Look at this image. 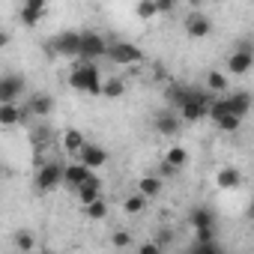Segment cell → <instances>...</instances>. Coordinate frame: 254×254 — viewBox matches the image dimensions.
<instances>
[{
    "label": "cell",
    "instance_id": "33",
    "mask_svg": "<svg viewBox=\"0 0 254 254\" xmlns=\"http://www.w3.org/2000/svg\"><path fill=\"white\" fill-rule=\"evenodd\" d=\"M171 239H174V230H159V233H156V242H159L162 248H165Z\"/></svg>",
    "mask_w": 254,
    "mask_h": 254
},
{
    "label": "cell",
    "instance_id": "15",
    "mask_svg": "<svg viewBox=\"0 0 254 254\" xmlns=\"http://www.w3.org/2000/svg\"><path fill=\"white\" fill-rule=\"evenodd\" d=\"M189 224L194 230H215V212L209 206H194L189 212Z\"/></svg>",
    "mask_w": 254,
    "mask_h": 254
},
{
    "label": "cell",
    "instance_id": "20",
    "mask_svg": "<svg viewBox=\"0 0 254 254\" xmlns=\"http://www.w3.org/2000/svg\"><path fill=\"white\" fill-rule=\"evenodd\" d=\"M87 147V138L78 132V129H66L63 132V150L72 153V156H81V150Z\"/></svg>",
    "mask_w": 254,
    "mask_h": 254
},
{
    "label": "cell",
    "instance_id": "30",
    "mask_svg": "<svg viewBox=\"0 0 254 254\" xmlns=\"http://www.w3.org/2000/svg\"><path fill=\"white\" fill-rule=\"evenodd\" d=\"M138 254H165V248H162L156 239H147V242L138 245Z\"/></svg>",
    "mask_w": 254,
    "mask_h": 254
},
{
    "label": "cell",
    "instance_id": "7",
    "mask_svg": "<svg viewBox=\"0 0 254 254\" xmlns=\"http://www.w3.org/2000/svg\"><path fill=\"white\" fill-rule=\"evenodd\" d=\"M63 174H66V165L60 162H45L39 171H36V189L39 191H51L63 183Z\"/></svg>",
    "mask_w": 254,
    "mask_h": 254
},
{
    "label": "cell",
    "instance_id": "2",
    "mask_svg": "<svg viewBox=\"0 0 254 254\" xmlns=\"http://www.w3.org/2000/svg\"><path fill=\"white\" fill-rule=\"evenodd\" d=\"M108 48H111V42L102 33L87 30L81 39V63H96L99 57H108Z\"/></svg>",
    "mask_w": 254,
    "mask_h": 254
},
{
    "label": "cell",
    "instance_id": "25",
    "mask_svg": "<svg viewBox=\"0 0 254 254\" xmlns=\"http://www.w3.org/2000/svg\"><path fill=\"white\" fill-rule=\"evenodd\" d=\"M215 126H218L221 132L233 135V132H239V129H242V120H239V117H233V114H227V117H221V120H218Z\"/></svg>",
    "mask_w": 254,
    "mask_h": 254
},
{
    "label": "cell",
    "instance_id": "3",
    "mask_svg": "<svg viewBox=\"0 0 254 254\" xmlns=\"http://www.w3.org/2000/svg\"><path fill=\"white\" fill-rule=\"evenodd\" d=\"M108 60L117 63V66H135L144 60V51L135 45V42H111L108 48Z\"/></svg>",
    "mask_w": 254,
    "mask_h": 254
},
{
    "label": "cell",
    "instance_id": "28",
    "mask_svg": "<svg viewBox=\"0 0 254 254\" xmlns=\"http://www.w3.org/2000/svg\"><path fill=\"white\" fill-rule=\"evenodd\" d=\"M87 215H90V218H96V221H102V218L108 215V203H105V197H102V200H96L93 206H87Z\"/></svg>",
    "mask_w": 254,
    "mask_h": 254
},
{
    "label": "cell",
    "instance_id": "12",
    "mask_svg": "<svg viewBox=\"0 0 254 254\" xmlns=\"http://www.w3.org/2000/svg\"><path fill=\"white\" fill-rule=\"evenodd\" d=\"M45 12H48L45 0H27V3L21 6V21H24L27 27H36V24L45 18Z\"/></svg>",
    "mask_w": 254,
    "mask_h": 254
},
{
    "label": "cell",
    "instance_id": "6",
    "mask_svg": "<svg viewBox=\"0 0 254 254\" xmlns=\"http://www.w3.org/2000/svg\"><path fill=\"white\" fill-rule=\"evenodd\" d=\"M251 66H254V48H251V42H236V51L227 57V72L245 75V72H251Z\"/></svg>",
    "mask_w": 254,
    "mask_h": 254
},
{
    "label": "cell",
    "instance_id": "5",
    "mask_svg": "<svg viewBox=\"0 0 254 254\" xmlns=\"http://www.w3.org/2000/svg\"><path fill=\"white\" fill-rule=\"evenodd\" d=\"M27 90V81L21 75H12L6 72L3 78H0V105H15Z\"/></svg>",
    "mask_w": 254,
    "mask_h": 254
},
{
    "label": "cell",
    "instance_id": "18",
    "mask_svg": "<svg viewBox=\"0 0 254 254\" xmlns=\"http://www.w3.org/2000/svg\"><path fill=\"white\" fill-rule=\"evenodd\" d=\"M30 111L27 108H18V105H0V126H18L24 117H27Z\"/></svg>",
    "mask_w": 254,
    "mask_h": 254
},
{
    "label": "cell",
    "instance_id": "4",
    "mask_svg": "<svg viewBox=\"0 0 254 254\" xmlns=\"http://www.w3.org/2000/svg\"><path fill=\"white\" fill-rule=\"evenodd\" d=\"M81 39L84 33H75V30H63L51 39V51L54 54H63V57H81Z\"/></svg>",
    "mask_w": 254,
    "mask_h": 254
},
{
    "label": "cell",
    "instance_id": "13",
    "mask_svg": "<svg viewBox=\"0 0 254 254\" xmlns=\"http://www.w3.org/2000/svg\"><path fill=\"white\" fill-rule=\"evenodd\" d=\"M78 162L84 165V168H105V162H108V153L99 147V144H87L84 150H81V156H78Z\"/></svg>",
    "mask_w": 254,
    "mask_h": 254
},
{
    "label": "cell",
    "instance_id": "31",
    "mask_svg": "<svg viewBox=\"0 0 254 254\" xmlns=\"http://www.w3.org/2000/svg\"><path fill=\"white\" fill-rule=\"evenodd\" d=\"M194 248H197V254H224L218 242H206V245H194Z\"/></svg>",
    "mask_w": 254,
    "mask_h": 254
},
{
    "label": "cell",
    "instance_id": "36",
    "mask_svg": "<svg viewBox=\"0 0 254 254\" xmlns=\"http://www.w3.org/2000/svg\"><path fill=\"white\" fill-rule=\"evenodd\" d=\"M186 254H197V248H194V245H191V248H189V251H186Z\"/></svg>",
    "mask_w": 254,
    "mask_h": 254
},
{
    "label": "cell",
    "instance_id": "14",
    "mask_svg": "<svg viewBox=\"0 0 254 254\" xmlns=\"http://www.w3.org/2000/svg\"><path fill=\"white\" fill-rule=\"evenodd\" d=\"M75 194H78V200H81L84 206H93L96 200H102V180L93 174V177H90V180H87V183L75 191Z\"/></svg>",
    "mask_w": 254,
    "mask_h": 254
},
{
    "label": "cell",
    "instance_id": "8",
    "mask_svg": "<svg viewBox=\"0 0 254 254\" xmlns=\"http://www.w3.org/2000/svg\"><path fill=\"white\" fill-rule=\"evenodd\" d=\"M153 126H156V132H159V135H165V138H174V135L180 132L183 120H180L174 111H159V114L153 117Z\"/></svg>",
    "mask_w": 254,
    "mask_h": 254
},
{
    "label": "cell",
    "instance_id": "34",
    "mask_svg": "<svg viewBox=\"0 0 254 254\" xmlns=\"http://www.w3.org/2000/svg\"><path fill=\"white\" fill-rule=\"evenodd\" d=\"M159 12H174V0H159Z\"/></svg>",
    "mask_w": 254,
    "mask_h": 254
},
{
    "label": "cell",
    "instance_id": "29",
    "mask_svg": "<svg viewBox=\"0 0 254 254\" xmlns=\"http://www.w3.org/2000/svg\"><path fill=\"white\" fill-rule=\"evenodd\" d=\"M111 242H114L117 248H129V245H132V233H129V230H117V233L111 236Z\"/></svg>",
    "mask_w": 254,
    "mask_h": 254
},
{
    "label": "cell",
    "instance_id": "35",
    "mask_svg": "<svg viewBox=\"0 0 254 254\" xmlns=\"http://www.w3.org/2000/svg\"><path fill=\"white\" fill-rule=\"evenodd\" d=\"M245 218L254 221V197H251V203H248V209H245Z\"/></svg>",
    "mask_w": 254,
    "mask_h": 254
},
{
    "label": "cell",
    "instance_id": "19",
    "mask_svg": "<svg viewBox=\"0 0 254 254\" xmlns=\"http://www.w3.org/2000/svg\"><path fill=\"white\" fill-rule=\"evenodd\" d=\"M162 189H165V180L159 177V174H150V177H141V183H138V191L150 200V197H159L162 194Z\"/></svg>",
    "mask_w": 254,
    "mask_h": 254
},
{
    "label": "cell",
    "instance_id": "16",
    "mask_svg": "<svg viewBox=\"0 0 254 254\" xmlns=\"http://www.w3.org/2000/svg\"><path fill=\"white\" fill-rule=\"evenodd\" d=\"M224 102H227V111H230L233 117H239V120L251 111V93H245V90H239V93H233V96H224Z\"/></svg>",
    "mask_w": 254,
    "mask_h": 254
},
{
    "label": "cell",
    "instance_id": "11",
    "mask_svg": "<svg viewBox=\"0 0 254 254\" xmlns=\"http://www.w3.org/2000/svg\"><path fill=\"white\" fill-rule=\"evenodd\" d=\"M215 186H218L221 191H233V189H239V186H242V171L233 168V165L218 168V174H215Z\"/></svg>",
    "mask_w": 254,
    "mask_h": 254
},
{
    "label": "cell",
    "instance_id": "24",
    "mask_svg": "<svg viewBox=\"0 0 254 254\" xmlns=\"http://www.w3.org/2000/svg\"><path fill=\"white\" fill-rule=\"evenodd\" d=\"M165 162H168L171 168H177V171H180V168L189 162V153H186L183 147H171V150H168V156H165Z\"/></svg>",
    "mask_w": 254,
    "mask_h": 254
},
{
    "label": "cell",
    "instance_id": "27",
    "mask_svg": "<svg viewBox=\"0 0 254 254\" xmlns=\"http://www.w3.org/2000/svg\"><path fill=\"white\" fill-rule=\"evenodd\" d=\"M135 12H138V18H153V15L159 12V3H153V0H144V3L135 6Z\"/></svg>",
    "mask_w": 254,
    "mask_h": 254
},
{
    "label": "cell",
    "instance_id": "26",
    "mask_svg": "<svg viewBox=\"0 0 254 254\" xmlns=\"http://www.w3.org/2000/svg\"><path fill=\"white\" fill-rule=\"evenodd\" d=\"M33 242H36V239H33L30 230H18V233H15V248H18V251H33Z\"/></svg>",
    "mask_w": 254,
    "mask_h": 254
},
{
    "label": "cell",
    "instance_id": "22",
    "mask_svg": "<svg viewBox=\"0 0 254 254\" xmlns=\"http://www.w3.org/2000/svg\"><path fill=\"white\" fill-rule=\"evenodd\" d=\"M227 87H230V84H227V75H224V72H209V75H206V90H209V93L218 96V93H227Z\"/></svg>",
    "mask_w": 254,
    "mask_h": 254
},
{
    "label": "cell",
    "instance_id": "23",
    "mask_svg": "<svg viewBox=\"0 0 254 254\" xmlns=\"http://www.w3.org/2000/svg\"><path fill=\"white\" fill-rule=\"evenodd\" d=\"M123 93H126V84H123L120 78H108L105 87H102V96H105V99H120Z\"/></svg>",
    "mask_w": 254,
    "mask_h": 254
},
{
    "label": "cell",
    "instance_id": "37",
    "mask_svg": "<svg viewBox=\"0 0 254 254\" xmlns=\"http://www.w3.org/2000/svg\"><path fill=\"white\" fill-rule=\"evenodd\" d=\"M42 254H48V251H42Z\"/></svg>",
    "mask_w": 254,
    "mask_h": 254
},
{
    "label": "cell",
    "instance_id": "9",
    "mask_svg": "<svg viewBox=\"0 0 254 254\" xmlns=\"http://www.w3.org/2000/svg\"><path fill=\"white\" fill-rule=\"evenodd\" d=\"M186 33H189L191 39H203V36L212 33V21H209L203 12H191V15L186 18Z\"/></svg>",
    "mask_w": 254,
    "mask_h": 254
},
{
    "label": "cell",
    "instance_id": "32",
    "mask_svg": "<svg viewBox=\"0 0 254 254\" xmlns=\"http://www.w3.org/2000/svg\"><path fill=\"white\" fill-rule=\"evenodd\" d=\"M177 174H180V171H177V168H171L168 162H162V165H159V177H162V180H165V177H177Z\"/></svg>",
    "mask_w": 254,
    "mask_h": 254
},
{
    "label": "cell",
    "instance_id": "21",
    "mask_svg": "<svg viewBox=\"0 0 254 254\" xmlns=\"http://www.w3.org/2000/svg\"><path fill=\"white\" fill-rule=\"evenodd\" d=\"M147 197L141 194V191H135V194H129V197H126L123 200V209H126V215H141L144 209H147Z\"/></svg>",
    "mask_w": 254,
    "mask_h": 254
},
{
    "label": "cell",
    "instance_id": "1",
    "mask_svg": "<svg viewBox=\"0 0 254 254\" xmlns=\"http://www.w3.org/2000/svg\"><path fill=\"white\" fill-rule=\"evenodd\" d=\"M69 87L78 90V93H90V96H102V75H99V66L96 63H78L72 72H69Z\"/></svg>",
    "mask_w": 254,
    "mask_h": 254
},
{
    "label": "cell",
    "instance_id": "10",
    "mask_svg": "<svg viewBox=\"0 0 254 254\" xmlns=\"http://www.w3.org/2000/svg\"><path fill=\"white\" fill-rule=\"evenodd\" d=\"M90 177H93V171H90V168H84L81 162H72V165H66L63 183H66V186H69L72 191H78V189H81V186H84V183H87Z\"/></svg>",
    "mask_w": 254,
    "mask_h": 254
},
{
    "label": "cell",
    "instance_id": "17",
    "mask_svg": "<svg viewBox=\"0 0 254 254\" xmlns=\"http://www.w3.org/2000/svg\"><path fill=\"white\" fill-rule=\"evenodd\" d=\"M27 111H30L33 117H48V114L54 111V96H48V93H33Z\"/></svg>",
    "mask_w": 254,
    "mask_h": 254
}]
</instances>
